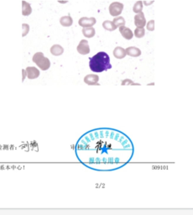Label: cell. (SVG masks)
I'll return each instance as SVG.
<instances>
[{"label":"cell","mask_w":193,"mask_h":215,"mask_svg":"<svg viewBox=\"0 0 193 215\" xmlns=\"http://www.w3.org/2000/svg\"><path fill=\"white\" fill-rule=\"evenodd\" d=\"M78 160L98 171H112L128 164L134 147L124 133L112 128H98L84 134L75 146Z\"/></svg>","instance_id":"1"},{"label":"cell","mask_w":193,"mask_h":215,"mask_svg":"<svg viewBox=\"0 0 193 215\" xmlns=\"http://www.w3.org/2000/svg\"><path fill=\"white\" fill-rule=\"evenodd\" d=\"M90 69L94 72H102L107 71L112 68V65L110 64V58L108 55L101 51L98 54L91 57L89 61Z\"/></svg>","instance_id":"2"},{"label":"cell","mask_w":193,"mask_h":215,"mask_svg":"<svg viewBox=\"0 0 193 215\" xmlns=\"http://www.w3.org/2000/svg\"><path fill=\"white\" fill-rule=\"evenodd\" d=\"M33 61L34 63H36V65L39 67H40L41 70H44V71L49 69L50 66L49 59L44 57L43 53H41V52H38V53L34 54L33 56Z\"/></svg>","instance_id":"3"},{"label":"cell","mask_w":193,"mask_h":215,"mask_svg":"<svg viewBox=\"0 0 193 215\" xmlns=\"http://www.w3.org/2000/svg\"><path fill=\"white\" fill-rule=\"evenodd\" d=\"M123 9V4L118 2H114L109 6V13L112 16H118Z\"/></svg>","instance_id":"4"},{"label":"cell","mask_w":193,"mask_h":215,"mask_svg":"<svg viewBox=\"0 0 193 215\" xmlns=\"http://www.w3.org/2000/svg\"><path fill=\"white\" fill-rule=\"evenodd\" d=\"M79 24L83 27H92L96 24V19L95 18H86L83 17L79 19Z\"/></svg>","instance_id":"5"},{"label":"cell","mask_w":193,"mask_h":215,"mask_svg":"<svg viewBox=\"0 0 193 215\" xmlns=\"http://www.w3.org/2000/svg\"><path fill=\"white\" fill-rule=\"evenodd\" d=\"M77 50L82 55H87V54H88L89 52H90V48H89L88 40H81L80 44H79L78 47H77Z\"/></svg>","instance_id":"6"},{"label":"cell","mask_w":193,"mask_h":215,"mask_svg":"<svg viewBox=\"0 0 193 215\" xmlns=\"http://www.w3.org/2000/svg\"><path fill=\"white\" fill-rule=\"evenodd\" d=\"M134 24L137 27L143 28L146 24V20L143 12H140L134 16Z\"/></svg>","instance_id":"7"},{"label":"cell","mask_w":193,"mask_h":215,"mask_svg":"<svg viewBox=\"0 0 193 215\" xmlns=\"http://www.w3.org/2000/svg\"><path fill=\"white\" fill-rule=\"evenodd\" d=\"M119 31L122 34L123 37L125 38L126 40H131L133 38V36L132 30L130 29H128V28L125 27L124 25L119 27Z\"/></svg>","instance_id":"8"},{"label":"cell","mask_w":193,"mask_h":215,"mask_svg":"<svg viewBox=\"0 0 193 215\" xmlns=\"http://www.w3.org/2000/svg\"><path fill=\"white\" fill-rule=\"evenodd\" d=\"M125 51H126V55H130L133 57H137V56H139L141 55V50L137 47H134V46L128 47Z\"/></svg>","instance_id":"9"},{"label":"cell","mask_w":193,"mask_h":215,"mask_svg":"<svg viewBox=\"0 0 193 215\" xmlns=\"http://www.w3.org/2000/svg\"><path fill=\"white\" fill-rule=\"evenodd\" d=\"M26 72H27V76L29 79H34V78H36L39 77V72L38 69H36L35 67H27L26 69Z\"/></svg>","instance_id":"10"},{"label":"cell","mask_w":193,"mask_h":215,"mask_svg":"<svg viewBox=\"0 0 193 215\" xmlns=\"http://www.w3.org/2000/svg\"><path fill=\"white\" fill-rule=\"evenodd\" d=\"M113 55L118 59H123L126 56V51L125 49L122 48V47H116L114 50H113Z\"/></svg>","instance_id":"11"},{"label":"cell","mask_w":193,"mask_h":215,"mask_svg":"<svg viewBox=\"0 0 193 215\" xmlns=\"http://www.w3.org/2000/svg\"><path fill=\"white\" fill-rule=\"evenodd\" d=\"M85 83H88V85H94V84H98V77L97 75H88L85 77L84 79Z\"/></svg>","instance_id":"12"},{"label":"cell","mask_w":193,"mask_h":215,"mask_svg":"<svg viewBox=\"0 0 193 215\" xmlns=\"http://www.w3.org/2000/svg\"><path fill=\"white\" fill-rule=\"evenodd\" d=\"M83 33L84 36L88 38H92L95 35V29L93 27H85L83 29Z\"/></svg>","instance_id":"13"},{"label":"cell","mask_w":193,"mask_h":215,"mask_svg":"<svg viewBox=\"0 0 193 215\" xmlns=\"http://www.w3.org/2000/svg\"><path fill=\"white\" fill-rule=\"evenodd\" d=\"M63 48L61 47V45H53L52 47H51V49H50V52H51V54L54 55H61L62 53H63Z\"/></svg>","instance_id":"14"},{"label":"cell","mask_w":193,"mask_h":215,"mask_svg":"<svg viewBox=\"0 0 193 215\" xmlns=\"http://www.w3.org/2000/svg\"><path fill=\"white\" fill-rule=\"evenodd\" d=\"M103 27L105 29L107 30H109V31H113V30H115L117 27L115 26V24H113V21H109V20H106L103 24Z\"/></svg>","instance_id":"15"},{"label":"cell","mask_w":193,"mask_h":215,"mask_svg":"<svg viewBox=\"0 0 193 215\" xmlns=\"http://www.w3.org/2000/svg\"><path fill=\"white\" fill-rule=\"evenodd\" d=\"M60 22L63 26H71L72 24V19L70 16H65L61 18Z\"/></svg>","instance_id":"16"},{"label":"cell","mask_w":193,"mask_h":215,"mask_svg":"<svg viewBox=\"0 0 193 215\" xmlns=\"http://www.w3.org/2000/svg\"><path fill=\"white\" fill-rule=\"evenodd\" d=\"M23 14L24 15H29L30 14V13H31V8H30V5L26 3V2H24V1H23Z\"/></svg>","instance_id":"17"},{"label":"cell","mask_w":193,"mask_h":215,"mask_svg":"<svg viewBox=\"0 0 193 215\" xmlns=\"http://www.w3.org/2000/svg\"><path fill=\"white\" fill-rule=\"evenodd\" d=\"M113 24H115V26L117 28L118 27H120V26H123L124 24H125V20H124V19L121 16H118L115 18L114 19H113Z\"/></svg>","instance_id":"18"},{"label":"cell","mask_w":193,"mask_h":215,"mask_svg":"<svg viewBox=\"0 0 193 215\" xmlns=\"http://www.w3.org/2000/svg\"><path fill=\"white\" fill-rule=\"evenodd\" d=\"M142 9H143V3L141 1H138L135 3V4L133 5V10L135 14H138L140 12H142Z\"/></svg>","instance_id":"19"},{"label":"cell","mask_w":193,"mask_h":215,"mask_svg":"<svg viewBox=\"0 0 193 215\" xmlns=\"http://www.w3.org/2000/svg\"><path fill=\"white\" fill-rule=\"evenodd\" d=\"M144 34H145V31H144V29L143 28L137 27L136 29L134 30V35L137 38H142V37H143Z\"/></svg>","instance_id":"20"},{"label":"cell","mask_w":193,"mask_h":215,"mask_svg":"<svg viewBox=\"0 0 193 215\" xmlns=\"http://www.w3.org/2000/svg\"><path fill=\"white\" fill-rule=\"evenodd\" d=\"M147 29L149 31H153L154 29V20H150L147 24Z\"/></svg>","instance_id":"21"},{"label":"cell","mask_w":193,"mask_h":215,"mask_svg":"<svg viewBox=\"0 0 193 215\" xmlns=\"http://www.w3.org/2000/svg\"><path fill=\"white\" fill-rule=\"evenodd\" d=\"M23 29H24V31H23V36H25L28 34V32H29V25L26 24H23Z\"/></svg>","instance_id":"22"}]
</instances>
